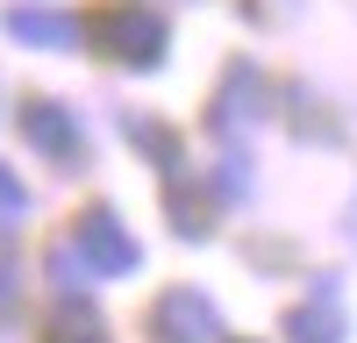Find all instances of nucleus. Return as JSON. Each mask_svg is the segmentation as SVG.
<instances>
[{"instance_id": "obj_10", "label": "nucleus", "mask_w": 357, "mask_h": 343, "mask_svg": "<svg viewBox=\"0 0 357 343\" xmlns=\"http://www.w3.org/2000/svg\"><path fill=\"white\" fill-rule=\"evenodd\" d=\"M22 215H29V193H22V179H15V172L0 165V229H15Z\"/></svg>"}, {"instance_id": "obj_8", "label": "nucleus", "mask_w": 357, "mask_h": 343, "mask_svg": "<svg viewBox=\"0 0 357 343\" xmlns=\"http://www.w3.org/2000/svg\"><path fill=\"white\" fill-rule=\"evenodd\" d=\"M50 343H107V329H100V314L86 300L65 294V307H57V322H50Z\"/></svg>"}, {"instance_id": "obj_3", "label": "nucleus", "mask_w": 357, "mask_h": 343, "mask_svg": "<svg viewBox=\"0 0 357 343\" xmlns=\"http://www.w3.org/2000/svg\"><path fill=\"white\" fill-rule=\"evenodd\" d=\"M100 36H107V50L122 57V65H143V72L165 57V22H158L151 8H136V0H129V8H114V15L100 22Z\"/></svg>"}, {"instance_id": "obj_11", "label": "nucleus", "mask_w": 357, "mask_h": 343, "mask_svg": "<svg viewBox=\"0 0 357 343\" xmlns=\"http://www.w3.org/2000/svg\"><path fill=\"white\" fill-rule=\"evenodd\" d=\"M350 236H357V215H350Z\"/></svg>"}, {"instance_id": "obj_5", "label": "nucleus", "mask_w": 357, "mask_h": 343, "mask_svg": "<svg viewBox=\"0 0 357 343\" xmlns=\"http://www.w3.org/2000/svg\"><path fill=\"white\" fill-rule=\"evenodd\" d=\"M286 329H293V343H343V329H350V322H343L336 286L321 279V286H314V300H307V307H293V322H286Z\"/></svg>"}, {"instance_id": "obj_2", "label": "nucleus", "mask_w": 357, "mask_h": 343, "mask_svg": "<svg viewBox=\"0 0 357 343\" xmlns=\"http://www.w3.org/2000/svg\"><path fill=\"white\" fill-rule=\"evenodd\" d=\"M151 336H158V343H229L215 300L193 294V286H172V294L151 307Z\"/></svg>"}, {"instance_id": "obj_6", "label": "nucleus", "mask_w": 357, "mask_h": 343, "mask_svg": "<svg viewBox=\"0 0 357 343\" xmlns=\"http://www.w3.org/2000/svg\"><path fill=\"white\" fill-rule=\"evenodd\" d=\"M8 29H15L22 43H43V50H72V43L86 36V29H79L72 15H57V8H15Z\"/></svg>"}, {"instance_id": "obj_7", "label": "nucleus", "mask_w": 357, "mask_h": 343, "mask_svg": "<svg viewBox=\"0 0 357 343\" xmlns=\"http://www.w3.org/2000/svg\"><path fill=\"white\" fill-rule=\"evenodd\" d=\"M243 122H257V72H250V65H236V72H229V86H222L215 129H243Z\"/></svg>"}, {"instance_id": "obj_1", "label": "nucleus", "mask_w": 357, "mask_h": 343, "mask_svg": "<svg viewBox=\"0 0 357 343\" xmlns=\"http://www.w3.org/2000/svg\"><path fill=\"white\" fill-rule=\"evenodd\" d=\"M72 250L86 257V272H93V279H122V272L143 265V250H136V236L122 229L114 208H86L79 229H72Z\"/></svg>"}, {"instance_id": "obj_4", "label": "nucleus", "mask_w": 357, "mask_h": 343, "mask_svg": "<svg viewBox=\"0 0 357 343\" xmlns=\"http://www.w3.org/2000/svg\"><path fill=\"white\" fill-rule=\"evenodd\" d=\"M22 136L36 143L43 158H57V165H79L86 158V136L72 122V107H57V100H29L22 107Z\"/></svg>"}, {"instance_id": "obj_9", "label": "nucleus", "mask_w": 357, "mask_h": 343, "mask_svg": "<svg viewBox=\"0 0 357 343\" xmlns=\"http://www.w3.org/2000/svg\"><path fill=\"white\" fill-rule=\"evenodd\" d=\"M50 272H57V286H65V294H79V286L93 279V272H86V257H79L72 243H57V250H50Z\"/></svg>"}]
</instances>
